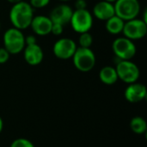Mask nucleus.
<instances>
[{
    "label": "nucleus",
    "mask_w": 147,
    "mask_h": 147,
    "mask_svg": "<svg viewBox=\"0 0 147 147\" xmlns=\"http://www.w3.org/2000/svg\"><path fill=\"white\" fill-rule=\"evenodd\" d=\"M9 3H12V4H14V3H19V2H22V1H23V0H7Z\"/></svg>",
    "instance_id": "a878e982"
},
{
    "label": "nucleus",
    "mask_w": 147,
    "mask_h": 147,
    "mask_svg": "<svg viewBox=\"0 0 147 147\" xmlns=\"http://www.w3.org/2000/svg\"><path fill=\"white\" fill-rule=\"evenodd\" d=\"M64 32V26L59 24V23H53V26H52V29H51V33L56 36H59L60 34H62Z\"/></svg>",
    "instance_id": "412c9836"
},
{
    "label": "nucleus",
    "mask_w": 147,
    "mask_h": 147,
    "mask_svg": "<svg viewBox=\"0 0 147 147\" xmlns=\"http://www.w3.org/2000/svg\"><path fill=\"white\" fill-rule=\"evenodd\" d=\"M9 53L4 47H0V65L5 64L9 60Z\"/></svg>",
    "instance_id": "4be33fe9"
},
{
    "label": "nucleus",
    "mask_w": 147,
    "mask_h": 147,
    "mask_svg": "<svg viewBox=\"0 0 147 147\" xmlns=\"http://www.w3.org/2000/svg\"><path fill=\"white\" fill-rule=\"evenodd\" d=\"M53 22L49 16H34L30 24V28L33 32L39 36H45L51 34Z\"/></svg>",
    "instance_id": "f8f14e48"
},
{
    "label": "nucleus",
    "mask_w": 147,
    "mask_h": 147,
    "mask_svg": "<svg viewBox=\"0 0 147 147\" xmlns=\"http://www.w3.org/2000/svg\"><path fill=\"white\" fill-rule=\"evenodd\" d=\"M124 37L136 40L144 38L147 34V22L143 19L134 18L125 22L124 28L122 30Z\"/></svg>",
    "instance_id": "6e6552de"
},
{
    "label": "nucleus",
    "mask_w": 147,
    "mask_h": 147,
    "mask_svg": "<svg viewBox=\"0 0 147 147\" xmlns=\"http://www.w3.org/2000/svg\"><path fill=\"white\" fill-rule=\"evenodd\" d=\"M3 119L0 116V134L3 131Z\"/></svg>",
    "instance_id": "393cba45"
},
{
    "label": "nucleus",
    "mask_w": 147,
    "mask_h": 147,
    "mask_svg": "<svg viewBox=\"0 0 147 147\" xmlns=\"http://www.w3.org/2000/svg\"><path fill=\"white\" fill-rule=\"evenodd\" d=\"M105 28L106 30L111 34H119L122 33L125 21H123L121 18L117 16L116 15L113 16L107 21H105Z\"/></svg>",
    "instance_id": "dca6fc26"
},
{
    "label": "nucleus",
    "mask_w": 147,
    "mask_h": 147,
    "mask_svg": "<svg viewBox=\"0 0 147 147\" xmlns=\"http://www.w3.org/2000/svg\"><path fill=\"white\" fill-rule=\"evenodd\" d=\"M105 1H108V2H110V3H114L116 0H105Z\"/></svg>",
    "instance_id": "bb28decb"
},
{
    "label": "nucleus",
    "mask_w": 147,
    "mask_h": 147,
    "mask_svg": "<svg viewBox=\"0 0 147 147\" xmlns=\"http://www.w3.org/2000/svg\"><path fill=\"white\" fill-rule=\"evenodd\" d=\"M115 15L114 3L105 0L96 3L93 8V16L101 21H107Z\"/></svg>",
    "instance_id": "4468645a"
},
{
    "label": "nucleus",
    "mask_w": 147,
    "mask_h": 147,
    "mask_svg": "<svg viewBox=\"0 0 147 147\" xmlns=\"http://www.w3.org/2000/svg\"><path fill=\"white\" fill-rule=\"evenodd\" d=\"M77 47V44L72 39L61 38L54 43L53 52L54 56L59 59H69L72 58Z\"/></svg>",
    "instance_id": "1a4fd4ad"
},
{
    "label": "nucleus",
    "mask_w": 147,
    "mask_h": 147,
    "mask_svg": "<svg viewBox=\"0 0 147 147\" xmlns=\"http://www.w3.org/2000/svg\"><path fill=\"white\" fill-rule=\"evenodd\" d=\"M118 78L129 84L139 80L140 71L138 65L131 60H120L115 67Z\"/></svg>",
    "instance_id": "423d86ee"
},
{
    "label": "nucleus",
    "mask_w": 147,
    "mask_h": 147,
    "mask_svg": "<svg viewBox=\"0 0 147 147\" xmlns=\"http://www.w3.org/2000/svg\"><path fill=\"white\" fill-rule=\"evenodd\" d=\"M34 44H37V42H36V37L34 35H28V36L25 37V45L26 46L34 45Z\"/></svg>",
    "instance_id": "b1692460"
},
{
    "label": "nucleus",
    "mask_w": 147,
    "mask_h": 147,
    "mask_svg": "<svg viewBox=\"0 0 147 147\" xmlns=\"http://www.w3.org/2000/svg\"><path fill=\"white\" fill-rule=\"evenodd\" d=\"M99 78L102 83L107 85L115 84L118 81V75L115 67L107 65L102 67L99 71Z\"/></svg>",
    "instance_id": "2eb2a0df"
},
{
    "label": "nucleus",
    "mask_w": 147,
    "mask_h": 147,
    "mask_svg": "<svg viewBox=\"0 0 147 147\" xmlns=\"http://www.w3.org/2000/svg\"><path fill=\"white\" fill-rule=\"evenodd\" d=\"M70 24L72 29L78 34L89 32L93 26V16L87 9H75L73 10Z\"/></svg>",
    "instance_id": "39448f33"
},
{
    "label": "nucleus",
    "mask_w": 147,
    "mask_h": 147,
    "mask_svg": "<svg viewBox=\"0 0 147 147\" xmlns=\"http://www.w3.org/2000/svg\"><path fill=\"white\" fill-rule=\"evenodd\" d=\"M51 0H30L29 4L33 9H42L49 4Z\"/></svg>",
    "instance_id": "aec40b11"
},
{
    "label": "nucleus",
    "mask_w": 147,
    "mask_h": 147,
    "mask_svg": "<svg viewBox=\"0 0 147 147\" xmlns=\"http://www.w3.org/2000/svg\"><path fill=\"white\" fill-rule=\"evenodd\" d=\"M59 1H61V2H68L70 0H59Z\"/></svg>",
    "instance_id": "cd10ccee"
},
{
    "label": "nucleus",
    "mask_w": 147,
    "mask_h": 147,
    "mask_svg": "<svg viewBox=\"0 0 147 147\" xmlns=\"http://www.w3.org/2000/svg\"><path fill=\"white\" fill-rule=\"evenodd\" d=\"M112 50L120 60H131L136 54V46L126 37L116 38L112 44Z\"/></svg>",
    "instance_id": "0eeeda50"
},
{
    "label": "nucleus",
    "mask_w": 147,
    "mask_h": 147,
    "mask_svg": "<svg viewBox=\"0 0 147 147\" xmlns=\"http://www.w3.org/2000/svg\"><path fill=\"white\" fill-rule=\"evenodd\" d=\"M3 47L9 53V54H18L23 51L25 47V36L22 30L10 28L7 29L3 36Z\"/></svg>",
    "instance_id": "f03ea898"
},
{
    "label": "nucleus",
    "mask_w": 147,
    "mask_h": 147,
    "mask_svg": "<svg viewBox=\"0 0 147 147\" xmlns=\"http://www.w3.org/2000/svg\"><path fill=\"white\" fill-rule=\"evenodd\" d=\"M87 7L86 0H76L75 2V9H84Z\"/></svg>",
    "instance_id": "5701e85b"
},
{
    "label": "nucleus",
    "mask_w": 147,
    "mask_h": 147,
    "mask_svg": "<svg viewBox=\"0 0 147 147\" xmlns=\"http://www.w3.org/2000/svg\"><path fill=\"white\" fill-rule=\"evenodd\" d=\"M73 65L77 70L82 72L91 71L96 65V55L90 48L77 47L76 52L72 56Z\"/></svg>",
    "instance_id": "7ed1b4c3"
},
{
    "label": "nucleus",
    "mask_w": 147,
    "mask_h": 147,
    "mask_svg": "<svg viewBox=\"0 0 147 147\" xmlns=\"http://www.w3.org/2000/svg\"><path fill=\"white\" fill-rule=\"evenodd\" d=\"M34 17V9L29 3L22 1L14 3L9 10V20L14 28L20 30L30 27Z\"/></svg>",
    "instance_id": "f257e3e1"
},
{
    "label": "nucleus",
    "mask_w": 147,
    "mask_h": 147,
    "mask_svg": "<svg viewBox=\"0 0 147 147\" xmlns=\"http://www.w3.org/2000/svg\"><path fill=\"white\" fill-rule=\"evenodd\" d=\"M0 29H1V24H0Z\"/></svg>",
    "instance_id": "c85d7f7f"
},
{
    "label": "nucleus",
    "mask_w": 147,
    "mask_h": 147,
    "mask_svg": "<svg viewBox=\"0 0 147 147\" xmlns=\"http://www.w3.org/2000/svg\"><path fill=\"white\" fill-rule=\"evenodd\" d=\"M130 128L136 134H144L147 130L146 121L141 116H135L130 121Z\"/></svg>",
    "instance_id": "f3484780"
},
{
    "label": "nucleus",
    "mask_w": 147,
    "mask_h": 147,
    "mask_svg": "<svg viewBox=\"0 0 147 147\" xmlns=\"http://www.w3.org/2000/svg\"><path fill=\"white\" fill-rule=\"evenodd\" d=\"M147 95L146 87L140 83L129 84L124 91L125 99L132 103H137L146 99Z\"/></svg>",
    "instance_id": "9b49d317"
},
{
    "label": "nucleus",
    "mask_w": 147,
    "mask_h": 147,
    "mask_svg": "<svg viewBox=\"0 0 147 147\" xmlns=\"http://www.w3.org/2000/svg\"><path fill=\"white\" fill-rule=\"evenodd\" d=\"M114 7L115 15L125 22L137 18L140 12L139 0H116Z\"/></svg>",
    "instance_id": "20e7f679"
},
{
    "label": "nucleus",
    "mask_w": 147,
    "mask_h": 147,
    "mask_svg": "<svg viewBox=\"0 0 147 147\" xmlns=\"http://www.w3.org/2000/svg\"><path fill=\"white\" fill-rule=\"evenodd\" d=\"M9 147H34V146L29 140L25 138H19L13 140Z\"/></svg>",
    "instance_id": "6ab92c4d"
},
{
    "label": "nucleus",
    "mask_w": 147,
    "mask_h": 147,
    "mask_svg": "<svg viewBox=\"0 0 147 147\" xmlns=\"http://www.w3.org/2000/svg\"><path fill=\"white\" fill-rule=\"evenodd\" d=\"M78 43L80 47L90 48L93 44V36L89 32L80 34V36L78 38Z\"/></svg>",
    "instance_id": "a211bd4d"
},
{
    "label": "nucleus",
    "mask_w": 147,
    "mask_h": 147,
    "mask_svg": "<svg viewBox=\"0 0 147 147\" xmlns=\"http://www.w3.org/2000/svg\"><path fill=\"white\" fill-rule=\"evenodd\" d=\"M23 57L27 64L29 65H38L44 59V53L42 48L38 44L25 46L23 49Z\"/></svg>",
    "instance_id": "ddd939ff"
},
{
    "label": "nucleus",
    "mask_w": 147,
    "mask_h": 147,
    "mask_svg": "<svg viewBox=\"0 0 147 147\" xmlns=\"http://www.w3.org/2000/svg\"><path fill=\"white\" fill-rule=\"evenodd\" d=\"M73 9L71 6L65 3H61L54 7L49 16V18L53 23H59L63 26L70 23Z\"/></svg>",
    "instance_id": "9d476101"
}]
</instances>
